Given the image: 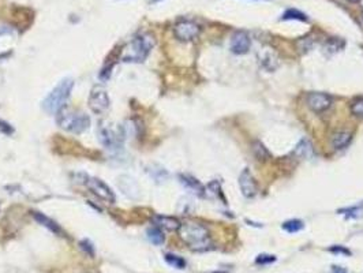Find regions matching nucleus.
Instances as JSON below:
<instances>
[{
	"label": "nucleus",
	"mask_w": 363,
	"mask_h": 273,
	"mask_svg": "<svg viewBox=\"0 0 363 273\" xmlns=\"http://www.w3.org/2000/svg\"><path fill=\"white\" fill-rule=\"evenodd\" d=\"M179 236L187 245V247L192 252L203 253L210 250L213 247L210 232L203 224L195 223V221H187L179 227Z\"/></svg>",
	"instance_id": "nucleus-1"
},
{
	"label": "nucleus",
	"mask_w": 363,
	"mask_h": 273,
	"mask_svg": "<svg viewBox=\"0 0 363 273\" xmlns=\"http://www.w3.org/2000/svg\"><path fill=\"white\" fill-rule=\"evenodd\" d=\"M155 47V38L149 33H142L131 40L122 54L124 63H142Z\"/></svg>",
	"instance_id": "nucleus-2"
},
{
	"label": "nucleus",
	"mask_w": 363,
	"mask_h": 273,
	"mask_svg": "<svg viewBox=\"0 0 363 273\" xmlns=\"http://www.w3.org/2000/svg\"><path fill=\"white\" fill-rule=\"evenodd\" d=\"M74 88L73 78H64L44 98L43 109L49 115H58L66 105Z\"/></svg>",
	"instance_id": "nucleus-3"
},
{
	"label": "nucleus",
	"mask_w": 363,
	"mask_h": 273,
	"mask_svg": "<svg viewBox=\"0 0 363 273\" xmlns=\"http://www.w3.org/2000/svg\"><path fill=\"white\" fill-rule=\"evenodd\" d=\"M56 122L60 126V129L73 133V134H81L91 126V118L86 113L74 111L70 108H63L56 115Z\"/></svg>",
	"instance_id": "nucleus-4"
},
{
	"label": "nucleus",
	"mask_w": 363,
	"mask_h": 273,
	"mask_svg": "<svg viewBox=\"0 0 363 273\" xmlns=\"http://www.w3.org/2000/svg\"><path fill=\"white\" fill-rule=\"evenodd\" d=\"M98 139L107 149L109 150H118L122 148L126 134H124V130L120 126L111 123H100L98 126Z\"/></svg>",
	"instance_id": "nucleus-5"
},
{
	"label": "nucleus",
	"mask_w": 363,
	"mask_h": 273,
	"mask_svg": "<svg viewBox=\"0 0 363 273\" xmlns=\"http://www.w3.org/2000/svg\"><path fill=\"white\" fill-rule=\"evenodd\" d=\"M84 184L91 190V194H94L97 198L104 201L105 204H113L115 202L116 197H115L112 188L109 187L107 183L102 182L101 179L84 175Z\"/></svg>",
	"instance_id": "nucleus-6"
},
{
	"label": "nucleus",
	"mask_w": 363,
	"mask_h": 273,
	"mask_svg": "<svg viewBox=\"0 0 363 273\" xmlns=\"http://www.w3.org/2000/svg\"><path fill=\"white\" fill-rule=\"evenodd\" d=\"M89 108L94 113H104L109 108L111 100L107 91L102 86H94L89 94Z\"/></svg>",
	"instance_id": "nucleus-7"
},
{
	"label": "nucleus",
	"mask_w": 363,
	"mask_h": 273,
	"mask_svg": "<svg viewBox=\"0 0 363 273\" xmlns=\"http://www.w3.org/2000/svg\"><path fill=\"white\" fill-rule=\"evenodd\" d=\"M201 32V27L198 23L192 21H179L174 27V34L179 41H192L194 38L198 37V34Z\"/></svg>",
	"instance_id": "nucleus-8"
},
{
	"label": "nucleus",
	"mask_w": 363,
	"mask_h": 273,
	"mask_svg": "<svg viewBox=\"0 0 363 273\" xmlns=\"http://www.w3.org/2000/svg\"><path fill=\"white\" fill-rule=\"evenodd\" d=\"M239 187H241L243 197H246V198H254L257 195L258 186H257L256 179L251 175L249 168L243 170L239 175Z\"/></svg>",
	"instance_id": "nucleus-9"
},
{
	"label": "nucleus",
	"mask_w": 363,
	"mask_h": 273,
	"mask_svg": "<svg viewBox=\"0 0 363 273\" xmlns=\"http://www.w3.org/2000/svg\"><path fill=\"white\" fill-rule=\"evenodd\" d=\"M251 40L249 34L242 30H238L231 37V51L235 55H245L250 51Z\"/></svg>",
	"instance_id": "nucleus-10"
},
{
	"label": "nucleus",
	"mask_w": 363,
	"mask_h": 273,
	"mask_svg": "<svg viewBox=\"0 0 363 273\" xmlns=\"http://www.w3.org/2000/svg\"><path fill=\"white\" fill-rule=\"evenodd\" d=\"M307 105L311 111L320 113L326 111L328 108L332 105V98L326 93H318V91H313L310 93L307 97Z\"/></svg>",
	"instance_id": "nucleus-11"
},
{
	"label": "nucleus",
	"mask_w": 363,
	"mask_h": 273,
	"mask_svg": "<svg viewBox=\"0 0 363 273\" xmlns=\"http://www.w3.org/2000/svg\"><path fill=\"white\" fill-rule=\"evenodd\" d=\"M153 224L156 227H159L160 230L167 231H178L181 227V221L177 217H172V216H163V214H156L153 216Z\"/></svg>",
	"instance_id": "nucleus-12"
},
{
	"label": "nucleus",
	"mask_w": 363,
	"mask_h": 273,
	"mask_svg": "<svg viewBox=\"0 0 363 273\" xmlns=\"http://www.w3.org/2000/svg\"><path fill=\"white\" fill-rule=\"evenodd\" d=\"M33 217H34V220H36L37 223H40V224L44 225V227H47L49 231H52V232L56 234V235H63V230L60 228L59 224H56L54 220L49 219L48 216L40 213V212H33Z\"/></svg>",
	"instance_id": "nucleus-13"
},
{
	"label": "nucleus",
	"mask_w": 363,
	"mask_h": 273,
	"mask_svg": "<svg viewBox=\"0 0 363 273\" xmlns=\"http://www.w3.org/2000/svg\"><path fill=\"white\" fill-rule=\"evenodd\" d=\"M294 153L300 159H311L314 156V148H313V144L310 142L309 139H300V142L296 145L295 148Z\"/></svg>",
	"instance_id": "nucleus-14"
},
{
	"label": "nucleus",
	"mask_w": 363,
	"mask_h": 273,
	"mask_svg": "<svg viewBox=\"0 0 363 273\" xmlns=\"http://www.w3.org/2000/svg\"><path fill=\"white\" fill-rule=\"evenodd\" d=\"M179 179H181L182 184H183L184 187H187L188 190H191V191H194V193L198 194V195H203L205 188H203L202 184H201L199 181H197L195 178L190 177V175H181Z\"/></svg>",
	"instance_id": "nucleus-15"
},
{
	"label": "nucleus",
	"mask_w": 363,
	"mask_h": 273,
	"mask_svg": "<svg viewBox=\"0 0 363 273\" xmlns=\"http://www.w3.org/2000/svg\"><path fill=\"white\" fill-rule=\"evenodd\" d=\"M353 139V134L348 131H337L332 135V145L335 149H344L346 146L350 145Z\"/></svg>",
	"instance_id": "nucleus-16"
},
{
	"label": "nucleus",
	"mask_w": 363,
	"mask_h": 273,
	"mask_svg": "<svg viewBox=\"0 0 363 273\" xmlns=\"http://www.w3.org/2000/svg\"><path fill=\"white\" fill-rule=\"evenodd\" d=\"M146 234H148V239H149L153 245H156V246H160V245H163L164 241H166V236L163 234V230H160V228L156 227V225H153L152 228H149Z\"/></svg>",
	"instance_id": "nucleus-17"
},
{
	"label": "nucleus",
	"mask_w": 363,
	"mask_h": 273,
	"mask_svg": "<svg viewBox=\"0 0 363 273\" xmlns=\"http://www.w3.org/2000/svg\"><path fill=\"white\" fill-rule=\"evenodd\" d=\"M281 19H283V21H300V22L309 21L307 15H306L304 12H302V11L296 10V8H289V10L285 11L283 14V16H281Z\"/></svg>",
	"instance_id": "nucleus-18"
},
{
	"label": "nucleus",
	"mask_w": 363,
	"mask_h": 273,
	"mask_svg": "<svg viewBox=\"0 0 363 273\" xmlns=\"http://www.w3.org/2000/svg\"><path fill=\"white\" fill-rule=\"evenodd\" d=\"M303 221L298 219H291L288 221H285L283 224V230L289 232V234H294V232H298L303 228Z\"/></svg>",
	"instance_id": "nucleus-19"
},
{
	"label": "nucleus",
	"mask_w": 363,
	"mask_h": 273,
	"mask_svg": "<svg viewBox=\"0 0 363 273\" xmlns=\"http://www.w3.org/2000/svg\"><path fill=\"white\" fill-rule=\"evenodd\" d=\"M166 261L167 264H170L171 267H174V268H177V269H183V268H186V261L183 260L182 257H179V256H175V254H166Z\"/></svg>",
	"instance_id": "nucleus-20"
},
{
	"label": "nucleus",
	"mask_w": 363,
	"mask_h": 273,
	"mask_svg": "<svg viewBox=\"0 0 363 273\" xmlns=\"http://www.w3.org/2000/svg\"><path fill=\"white\" fill-rule=\"evenodd\" d=\"M253 152H254V155H256V157L258 159V160H261V161H265L267 160V157H269V153H268V150L264 148V145L261 144V142H254V145H253Z\"/></svg>",
	"instance_id": "nucleus-21"
},
{
	"label": "nucleus",
	"mask_w": 363,
	"mask_h": 273,
	"mask_svg": "<svg viewBox=\"0 0 363 273\" xmlns=\"http://www.w3.org/2000/svg\"><path fill=\"white\" fill-rule=\"evenodd\" d=\"M276 261V257L274 256H271V254H260L258 257L256 258V264L257 265H268V264H272Z\"/></svg>",
	"instance_id": "nucleus-22"
},
{
	"label": "nucleus",
	"mask_w": 363,
	"mask_h": 273,
	"mask_svg": "<svg viewBox=\"0 0 363 273\" xmlns=\"http://www.w3.org/2000/svg\"><path fill=\"white\" fill-rule=\"evenodd\" d=\"M342 45L343 44L340 43L339 40H329L325 45V51L331 52V54H335V52H337V51L342 49Z\"/></svg>",
	"instance_id": "nucleus-23"
},
{
	"label": "nucleus",
	"mask_w": 363,
	"mask_h": 273,
	"mask_svg": "<svg viewBox=\"0 0 363 273\" xmlns=\"http://www.w3.org/2000/svg\"><path fill=\"white\" fill-rule=\"evenodd\" d=\"M351 112L355 116H363V98H359L351 105Z\"/></svg>",
	"instance_id": "nucleus-24"
},
{
	"label": "nucleus",
	"mask_w": 363,
	"mask_h": 273,
	"mask_svg": "<svg viewBox=\"0 0 363 273\" xmlns=\"http://www.w3.org/2000/svg\"><path fill=\"white\" fill-rule=\"evenodd\" d=\"M0 133L4 135H11L14 133V129L11 127L10 123H7L5 120L0 119Z\"/></svg>",
	"instance_id": "nucleus-25"
},
{
	"label": "nucleus",
	"mask_w": 363,
	"mask_h": 273,
	"mask_svg": "<svg viewBox=\"0 0 363 273\" xmlns=\"http://www.w3.org/2000/svg\"><path fill=\"white\" fill-rule=\"evenodd\" d=\"M339 213H348L347 217H357L358 213L361 212V209L358 206H354V208H348V209H340V210H337Z\"/></svg>",
	"instance_id": "nucleus-26"
},
{
	"label": "nucleus",
	"mask_w": 363,
	"mask_h": 273,
	"mask_svg": "<svg viewBox=\"0 0 363 273\" xmlns=\"http://www.w3.org/2000/svg\"><path fill=\"white\" fill-rule=\"evenodd\" d=\"M328 250H329V252H332V253H339V254H344V256H351V252H350L348 249H346V247H343V246L329 247Z\"/></svg>",
	"instance_id": "nucleus-27"
},
{
	"label": "nucleus",
	"mask_w": 363,
	"mask_h": 273,
	"mask_svg": "<svg viewBox=\"0 0 363 273\" xmlns=\"http://www.w3.org/2000/svg\"><path fill=\"white\" fill-rule=\"evenodd\" d=\"M332 273H348L347 269L344 268H340V267H332Z\"/></svg>",
	"instance_id": "nucleus-28"
},
{
	"label": "nucleus",
	"mask_w": 363,
	"mask_h": 273,
	"mask_svg": "<svg viewBox=\"0 0 363 273\" xmlns=\"http://www.w3.org/2000/svg\"><path fill=\"white\" fill-rule=\"evenodd\" d=\"M149 1L150 4H155V3H159V1H161V0H148Z\"/></svg>",
	"instance_id": "nucleus-29"
},
{
	"label": "nucleus",
	"mask_w": 363,
	"mask_h": 273,
	"mask_svg": "<svg viewBox=\"0 0 363 273\" xmlns=\"http://www.w3.org/2000/svg\"><path fill=\"white\" fill-rule=\"evenodd\" d=\"M347 1H350V3H353V4H357V3H359L361 0H347Z\"/></svg>",
	"instance_id": "nucleus-30"
}]
</instances>
